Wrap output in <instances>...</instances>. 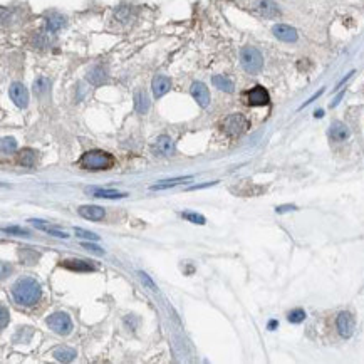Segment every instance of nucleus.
<instances>
[{
	"label": "nucleus",
	"mask_w": 364,
	"mask_h": 364,
	"mask_svg": "<svg viewBox=\"0 0 364 364\" xmlns=\"http://www.w3.org/2000/svg\"><path fill=\"white\" fill-rule=\"evenodd\" d=\"M41 294H42L41 285H39L37 280L32 277L19 279L12 287L14 301L17 302L19 306H24V307H30V306L37 304L39 299H41Z\"/></svg>",
	"instance_id": "obj_1"
},
{
	"label": "nucleus",
	"mask_w": 364,
	"mask_h": 364,
	"mask_svg": "<svg viewBox=\"0 0 364 364\" xmlns=\"http://www.w3.org/2000/svg\"><path fill=\"white\" fill-rule=\"evenodd\" d=\"M116 159L113 154L101 150H92L82 154L79 159V167L84 170H92V172H99V170H111L114 167Z\"/></svg>",
	"instance_id": "obj_2"
},
{
	"label": "nucleus",
	"mask_w": 364,
	"mask_h": 364,
	"mask_svg": "<svg viewBox=\"0 0 364 364\" xmlns=\"http://www.w3.org/2000/svg\"><path fill=\"white\" fill-rule=\"evenodd\" d=\"M240 62L249 74H258L263 68V57L258 49L247 46L240 51Z\"/></svg>",
	"instance_id": "obj_3"
},
{
	"label": "nucleus",
	"mask_w": 364,
	"mask_h": 364,
	"mask_svg": "<svg viewBox=\"0 0 364 364\" xmlns=\"http://www.w3.org/2000/svg\"><path fill=\"white\" fill-rule=\"evenodd\" d=\"M222 128H223L225 133L230 135V136H240L249 129V121H247V118L244 114L235 113V114L227 116V118L223 119Z\"/></svg>",
	"instance_id": "obj_4"
},
{
	"label": "nucleus",
	"mask_w": 364,
	"mask_h": 364,
	"mask_svg": "<svg viewBox=\"0 0 364 364\" xmlns=\"http://www.w3.org/2000/svg\"><path fill=\"white\" fill-rule=\"evenodd\" d=\"M47 326L52 333L65 336L73 330V321H71V317L65 312H56L47 317Z\"/></svg>",
	"instance_id": "obj_5"
},
{
	"label": "nucleus",
	"mask_w": 364,
	"mask_h": 364,
	"mask_svg": "<svg viewBox=\"0 0 364 364\" xmlns=\"http://www.w3.org/2000/svg\"><path fill=\"white\" fill-rule=\"evenodd\" d=\"M336 327H338V333L341 334V338L349 339L352 334H354L356 329V321L354 316L351 312H341L338 319H336Z\"/></svg>",
	"instance_id": "obj_6"
},
{
	"label": "nucleus",
	"mask_w": 364,
	"mask_h": 364,
	"mask_svg": "<svg viewBox=\"0 0 364 364\" xmlns=\"http://www.w3.org/2000/svg\"><path fill=\"white\" fill-rule=\"evenodd\" d=\"M245 99L249 106H267L270 103L269 91L263 86H255L250 91L245 92Z\"/></svg>",
	"instance_id": "obj_7"
},
{
	"label": "nucleus",
	"mask_w": 364,
	"mask_h": 364,
	"mask_svg": "<svg viewBox=\"0 0 364 364\" xmlns=\"http://www.w3.org/2000/svg\"><path fill=\"white\" fill-rule=\"evenodd\" d=\"M9 96L14 101L17 108H27L29 106V92H27L25 86L22 82H12L9 87Z\"/></svg>",
	"instance_id": "obj_8"
},
{
	"label": "nucleus",
	"mask_w": 364,
	"mask_h": 364,
	"mask_svg": "<svg viewBox=\"0 0 364 364\" xmlns=\"http://www.w3.org/2000/svg\"><path fill=\"white\" fill-rule=\"evenodd\" d=\"M190 92L193 99L200 104L202 108H207L208 104H210V91H208V87L203 84L200 81H195L190 87Z\"/></svg>",
	"instance_id": "obj_9"
},
{
	"label": "nucleus",
	"mask_w": 364,
	"mask_h": 364,
	"mask_svg": "<svg viewBox=\"0 0 364 364\" xmlns=\"http://www.w3.org/2000/svg\"><path fill=\"white\" fill-rule=\"evenodd\" d=\"M151 89H153V94L154 97H163L167 92L172 89V79L163 74H158L153 77V82H151Z\"/></svg>",
	"instance_id": "obj_10"
},
{
	"label": "nucleus",
	"mask_w": 364,
	"mask_h": 364,
	"mask_svg": "<svg viewBox=\"0 0 364 364\" xmlns=\"http://www.w3.org/2000/svg\"><path fill=\"white\" fill-rule=\"evenodd\" d=\"M272 32H274V36L282 42L290 44V42L297 41V30L294 29V27L287 25V24H275L272 27Z\"/></svg>",
	"instance_id": "obj_11"
},
{
	"label": "nucleus",
	"mask_w": 364,
	"mask_h": 364,
	"mask_svg": "<svg viewBox=\"0 0 364 364\" xmlns=\"http://www.w3.org/2000/svg\"><path fill=\"white\" fill-rule=\"evenodd\" d=\"M255 9H257V12L266 19H275L280 15L277 4L272 2V0H257Z\"/></svg>",
	"instance_id": "obj_12"
},
{
	"label": "nucleus",
	"mask_w": 364,
	"mask_h": 364,
	"mask_svg": "<svg viewBox=\"0 0 364 364\" xmlns=\"http://www.w3.org/2000/svg\"><path fill=\"white\" fill-rule=\"evenodd\" d=\"M77 213L81 215L82 218L86 220H92V222H97V220H103L106 212H104V208L101 207H96V205H82L77 208Z\"/></svg>",
	"instance_id": "obj_13"
},
{
	"label": "nucleus",
	"mask_w": 364,
	"mask_h": 364,
	"mask_svg": "<svg viewBox=\"0 0 364 364\" xmlns=\"http://www.w3.org/2000/svg\"><path fill=\"white\" fill-rule=\"evenodd\" d=\"M329 136H330V140H334V141H344L349 138V129H347V126L344 123L336 121V123L330 124Z\"/></svg>",
	"instance_id": "obj_14"
},
{
	"label": "nucleus",
	"mask_w": 364,
	"mask_h": 364,
	"mask_svg": "<svg viewBox=\"0 0 364 364\" xmlns=\"http://www.w3.org/2000/svg\"><path fill=\"white\" fill-rule=\"evenodd\" d=\"M156 151L159 154H163V156H170V154L175 153V145H173V140L167 135L156 138Z\"/></svg>",
	"instance_id": "obj_15"
},
{
	"label": "nucleus",
	"mask_w": 364,
	"mask_h": 364,
	"mask_svg": "<svg viewBox=\"0 0 364 364\" xmlns=\"http://www.w3.org/2000/svg\"><path fill=\"white\" fill-rule=\"evenodd\" d=\"M135 109H136V113H140V114H146L150 111V97H148L145 91L138 89L135 92Z\"/></svg>",
	"instance_id": "obj_16"
},
{
	"label": "nucleus",
	"mask_w": 364,
	"mask_h": 364,
	"mask_svg": "<svg viewBox=\"0 0 364 364\" xmlns=\"http://www.w3.org/2000/svg\"><path fill=\"white\" fill-rule=\"evenodd\" d=\"M86 77H87V81H89L92 86H99V84H103V82H106L108 73H106V69H104L103 65H96V68H92L89 73H87Z\"/></svg>",
	"instance_id": "obj_17"
},
{
	"label": "nucleus",
	"mask_w": 364,
	"mask_h": 364,
	"mask_svg": "<svg viewBox=\"0 0 364 364\" xmlns=\"http://www.w3.org/2000/svg\"><path fill=\"white\" fill-rule=\"evenodd\" d=\"M30 223L34 225L36 228L46 231V234L52 235V237H59V239H68V237H69L64 230H59V228H56V227H51V225L44 223L42 220H30Z\"/></svg>",
	"instance_id": "obj_18"
},
{
	"label": "nucleus",
	"mask_w": 364,
	"mask_h": 364,
	"mask_svg": "<svg viewBox=\"0 0 364 364\" xmlns=\"http://www.w3.org/2000/svg\"><path fill=\"white\" fill-rule=\"evenodd\" d=\"M52 356L56 357L59 362H71L77 354H76V351L73 349V347L62 346V347H57V349H54Z\"/></svg>",
	"instance_id": "obj_19"
},
{
	"label": "nucleus",
	"mask_w": 364,
	"mask_h": 364,
	"mask_svg": "<svg viewBox=\"0 0 364 364\" xmlns=\"http://www.w3.org/2000/svg\"><path fill=\"white\" fill-rule=\"evenodd\" d=\"M60 266L69 269V270H76V272H92L94 267L91 263H87L84 260H64L60 262Z\"/></svg>",
	"instance_id": "obj_20"
},
{
	"label": "nucleus",
	"mask_w": 364,
	"mask_h": 364,
	"mask_svg": "<svg viewBox=\"0 0 364 364\" xmlns=\"http://www.w3.org/2000/svg\"><path fill=\"white\" fill-rule=\"evenodd\" d=\"M87 193H91L96 198H124L128 196V193H119L114 190H106V188H87Z\"/></svg>",
	"instance_id": "obj_21"
},
{
	"label": "nucleus",
	"mask_w": 364,
	"mask_h": 364,
	"mask_svg": "<svg viewBox=\"0 0 364 364\" xmlns=\"http://www.w3.org/2000/svg\"><path fill=\"white\" fill-rule=\"evenodd\" d=\"M212 82H213V86L217 87V89L220 91H223V92H234V82H231L228 77H225V76H213L212 77Z\"/></svg>",
	"instance_id": "obj_22"
},
{
	"label": "nucleus",
	"mask_w": 364,
	"mask_h": 364,
	"mask_svg": "<svg viewBox=\"0 0 364 364\" xmlns=\"http://www.w3.org/2000/svg\"><path fill=\"white\" fill-rule=\"evenodd\" d=\"M65 25V19L59 14H52L47 17V30L49 32H57Z\"/></svg>",
	"instance_id": "obj_23"
},
{
	"label": "nucleus",
	"mask_w": 364,
	"mask_h": 364,
	"mask_svg": "<svg viewBox=\"0 0 364 364\" xmlns=\"http://www.w3.org/2000/svg\"><path fill=\"white\" fill-rule=\"evenodd\" d=\"M19 163L24 164V167H34L36 163V151L30 150V148H24L20 153H19Z\"/></svg>",
	"instance_id": "obj_24"
},
{
	"label": "nucleus",
	"mask_w": 364,
	"mask_h": 364,
	"mask_svg": "<svg viewBox=\"0 0 364 364\" xmlns=\"http://www.w3.org/2000/svg\"><path fill=\"white\" fill-rule=\"evenodd\" d=\"M190 178H191V176H183V178H173V180H164L163 183H158V185L150 186V190H167V188H172V186L180 185L181 181H186V180H190Z\"/></svg>",
	"instance_id": "obj_25"
},
{
	"label": "nucleus",
	"mask_w": 364,
	"mask_h": 364,
	"mask_svg": "<svg viewBox=\"0 0 364 364\" xmlns=\"http://www.w3.org/2000/svg\"><path fill=\"white\" fill-rule=\"evenodd\" d=\"M287 319H289V322H292V324H301L306 319V311L304 309H294V311L289 312Z\"/></svg>",
	"instance_id": "obj_26"
},
{
	"label": "nucleus",
	"mask_w": 364,
	"mask_h": 364,
	"mask_svg": "<svg viewBox=\"0 0 364 364\" xmlns=\"http://www.w3.org/2000/svg\"><path fill=\"white\" fill-rule=\"evenodd\" d=\"M49 81L46 79V77H39V79L34 82V92L39 96H42L44 92H47L49 91Z\"/></svg>",
	"instance_id": "obj_27"
},
{
	"label": "nucleus",
	"mask_w": 364,
	"mask_h": 364,
	"mask_svg": "<svg viewBox=\"0 0 364 364\" xmlns=\"http://www.w3.org/2000/svg\"><path fill=\"white\" fill-rule=\"evenodd\" d=\"M181 217L185 220H188L191 223H196V225H205V217L200 213H193V212H183L181 213Z\"/></svg>",
	"instance_id": "obj_28"
},
{
	"label": "nucleus",
	"mask_w": 364,
	"mask_h": 364,
	"mask_svg": "<svg viewBox=\"0 0 364 364\" xmlns=\"http://www.w3.org/2000/svg\"><path fill=\"white\" fill-rule=\"evenodd\" d=\"M15 150H17V141H15L14 138H4L2 140V153L9 154V153H14Z\"/></svg>",
	"instance_id": "obj_29"
},
{
	"label": "nucleus",
	"mask_w": 364,
	"mask_h": 364,
	"mask_svg": "<svg viewBox=\"0 0 364 364\" xmlns=\"http://www.w3.org/2000/svg\"><path fill=\"white\" fill-rule=\"evenodd\" d=\"M74 234H76V237H79V239H86V240H92V242L99 240V237L96 234L87 231V230H82V228H74Z\"/></svg>",
	"instance_id": "obj_30"
},
{
	"label": "nucleus",
	"mask_w": 364,
	"mask_h": 364,
	"mask_svg": "<svg viewBox=\"0 0 364 364\" xmlns=\"http://www.w3.org/2000/svg\"><path fill=\"white\" fill-rule=\"evenodd\" d=\"M4 234H9V235H19V237H29V230L22 228V227H5L4 228Z\"/></svg>",
	"instance_id": "obj_31"
},
{
	"label": "nucleus",
	"mask_w": 364,
	"mask_h": 364,
	"mask_svg": "<svg viewBox=\"0 0 364 364\" xmlns=\"http://www.w3.org/2000/svg\"><path fill=\"white\" fill-rule=\"evenodd\" d=\"M82 249H86V250H89V252H92V253H96V255H103V253H104L103 249H99V247L94 245V244H89V242H84V244H82Z\"/></svg>",
	"instance_id": "obj_32"
},
{
	"label": "nucleus",
	"mask_w": 364,
	"mask_h": 364,
	"mask_svg": "<svg viewBox=\"0 0 364 364\" xmlns=\"http://www.w3.org/2000/svg\"><path fill=\"white\" fill-rule=\"evenodd\" d=\"M140 277H141V280H143V284H145L148 289H150V290H153V292H154V290H156V285H154V284H153V280H151L150 277H148V275H146L145 272H141V274H140Z\"/></svg>",
	"instance_id": "obj_33"
},
{
	"label": "nucleus",
	"mask_w": 364,
	"mask_h": 364,
	"mask_svg": "<svg viewBox=\"0 0 364 364\" xmlns=\"http://www.w3.org/2000/svg\"><path fill=\"white\" fill-rule=\"evenodd\" d=\"M292 210H297L295 205H282V207L275 208V212H277V213H285V212H292Z\"/></svg>",
	"instance_id": "obj_34"
},
{
	"label": "nucleus",
	"mask_w": 364,
	"mask_h": 364,
	"mask_svg": "<svg viewBox=\"0 0 364 364\" xmlns=\"http://www.w3.org/2000/svg\"><path fill=\"white\" fill-rule=\"evenodd\" d=\"M7 316H9V312H7V307H4L2 306V324H0V326H2V329L7 326Z\"/></svg>",
	"instance_id": "obj_35"
},
{
	"label": "nucleus",
	"mask_w": 364,
	"mask_h": 364,
	"mask_svg": "<svg viewBox=\"0 0 364 364\" xmlns=\"http://www.w3.org/2000/svg\"><path fill=\"white\" fill-rule=\"evenodd\" d=\"M322 92H324V89H321V91H317V92H316V94H314V96H312L311 99H307V101H306L304 104H302V108H304V106H307V104H311L312 101H316V99H317L319 96H321V94H322Z\"/></svg>",
	"instance_id": "obj_36"
},
{
	"label": "nucleus",
	"mask_w": 364,
	"mask_h": 364,
	"mask_svg": "<svg viewBox=\"0 0 364 364\" xmlns=\"http://www.w3.org/2000/svg\"><path fill=\"white\" fill-rule=\"evenodd\" d=\"M217 181H212V183H205V185H195V186H190L188 191H193V190H202V188H207V186H210V185H215Z\"/></svg>",
	"instance_id": "obj_37"
},
{
	"label": "nucleus",
	"mask_w": 364,
	"mask_h": 364,
	"mask_svg": "<svg viewBox=\"0 0 364 364\" xmlns=\"http://www.w3.org/2000/svg\"><path fill=\"white\" fill-rule=\"evenodd\" d=\"M275 327H277V321H270V322H269V329L274 330Z\"/></svg>",
	"instance_id": "obj_38"
},
{
	"label": "nucleus",
	"mask_w": 364,
	"mask_h": 364,
	"mask_svg": "<svg viewBox=\"0 0 364 364\" xmlns=\"http://www.w3.org/2000/svg\"><path fill=\"white\" fill-rule=\"evenodd\" d=\"M314 116H316V118H322V116H324V111H316V113H314Z\"/></svg>",
	"instance_id": "obj_39"
}]
</instances>
